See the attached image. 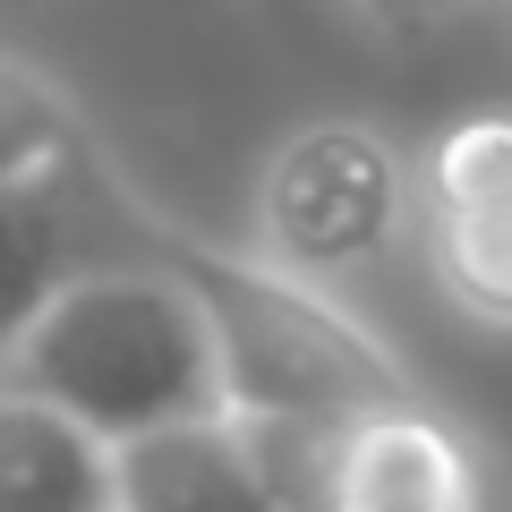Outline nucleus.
<instances>
[{"label": "nucleus", "instance_id": "nucleus-1", "mask_svg": "<svg viewBox=\"0 0 512 512\" xmlns=\"http://www.w3.org/2000/svg\"><path fill=\"white\" fill-rule=\"evenodd\" d=\"M163 265L197 291L205 325L222 350V402L239 419L274 427V436H333V427L367 419L384 402H410L402 359L325 291L256 248H222V239L171 231Z\"/></svg>", "mask_w": 512, "mask_h": 512}, {"label": "nucleus", "instance_id": "nucleus-2", "mask_svg": "<svg viewBox=\"0 0 512 512\" xmlns=\"http://www.w3.org/2000/svg\"><path fill=\"white\" fill-rule=\"evenodd\" d=\"M171 248V239H163ZM0 376L26 384V393H52L60 410L94 427V436H137L154 419H180V410H214L222 402V350L205 325L197 291L171 274L163 256L154 265H120V274H94L77 291H60L35 316Z\"/></svg>", "mask_w": 512, "mask_h": 512}, {"label": "nucleus", "instance_id": "nucleus-3", "mask_svg": "<svg viewBox=\"0 0 512 512\" xmlns=\"http://www.w3.org/2000/svg\"><path fill=\"white\" fill-rule=\"evenodd\" d=\"M248 231L265 265L342 291L419 239V154L350 111L299 120L256 171Z\"/></svg>", "mask_w": 512, "mask_h": 512}, {"label": "nucleus", "instance_id": "nucleus-4", "mask_svg": "<svg viewBox=\"0 0 512 512\" xmlns=\"http://www.w3.org/2000/svg\"><path fill=\"white\" fill-rule=\"evenodd\" d=\"M171 222L111 171L103 146L60 154L52 171L0 188V359L35 333L60 291L120 265H154Z\"/></svg>", "mask_w": 512, "mask_h": 512}, {"label": "nucleus", "instance_id": "nucleus-5", "mask_svg": "<svg viewBox=\"0 0 512 512\" xmlns=\"http://www.w3.org/2000/svg\"><path fill=\"white\" fill-rule=\"evenodd\" d=\"M325 436H274L231 402L154 419L111 444L120 512H316Z\"/></svg>", "mask_w": 512, "mask_h": 512}, {"label": "nucleus", "instance_id": "nucleus-6", "mask_svg": "<svg viewBox=\"0 0 512 512\" xmlns=\"http://www.w3.org/2000/svg\"><path fill=\"white\" fill-rule=\"evenodd\" d=\"M316 512H512V478H495L487 453L410 393L325 436Z\"/></svg>", "mask_w": 512, "mask_h": 512}, {"label": "nucleus", "instance_id": "nucleus-7", "mask_svg": "<svg viewBox=\"0 0 512 512\" xmlns=\"http://www.w3.org/2000/svg\"><path fill=\"white\" fill-rule=\"evenodd\" d=\"M0 512H120L111 436L0 376Z\"/></svg>", "mask_w": 512, "mask_h": 512}, {"label": "nucleus", "instance_id": "nucleus-8", "mask_svg": "<svg viewBox=\"0 0 512 512\" xmlns=\"http://www.w3.org/2000/svg\"><path fill=\"white\" fill-rule=\"evenodd\" d=\"M419 256L470 325L512 333V197L504 205H419Z\"/></svg>", "mask_w": 512, "mask_h": 512}, {"label": "nucleus", "instance_id": "nucleus-9", "mask_svg": "<svg viewBox=\"0 0 512 512\" xmlns=\"http://www.w3.org/2000/svg\"><path fill=\"white\" fill-rule=\"evenodd\" d=\"M77 146H94V128H86V111L69 103V86L43 77L35 60L0 52V188L52 171L60 154H77Z\"/></svg>", "mask_w": 512, "mask_h": 512}, {"label": "nucleus", "instance_id": "nucleus-10", "mask_svg": "<svg viewBox=\"0 0 512 512\" xmlns=\"http://www.w3.org/2000/svg\"><path fill=\"white\" fill-rule=\"evenodd\" d=\"M512 197V111H470L419 146V205H504Z\"/></svg>", "mask_w": 512, "mask_h": 512}, {"label": "nucleus", "instance_id": "nucleus-11", "mask_svg": "<svg viewBox=\"0 0 512 512\" xmlns=\"http://www.w3.org/2000/svg\"><path fill=\"white\" fill-rule=\"evenodd\" d=\"M359 9L384 26V35H419V26H444L461 0H359Z\"/></svg>", "mask_w": 512, "mask_h": 512}, {"label": "nucleus", "instance_id": "nucleus-12", "mask_svg": "<svg viewBox=\"0 0 512 512\" xmlns=\"http://www.w3.org/2000/svg\"><path fill=\"white\" fill-rule=\"evenodd\" d=\"M18 9H35V0H18Z\"/></svg>", "mask_w": 512, "mask_h": 512}]
</instances>
